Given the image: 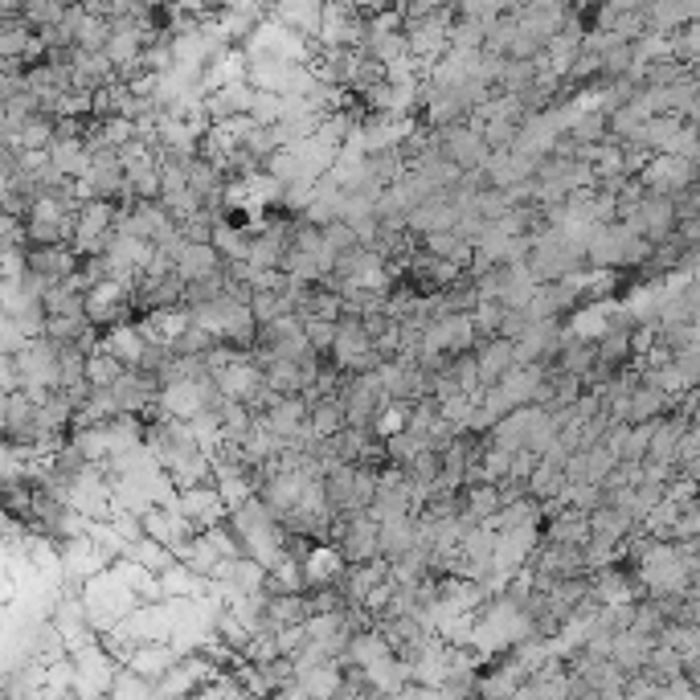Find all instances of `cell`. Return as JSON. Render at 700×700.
<instances>
[{
    "label": "cell",
    "mask_w": 700,
    "mask_h": 700,
    "mask_svg": "<svg viewBox=\"0 0 700 700\" xmlns=\"http://www.w3.org/2000/svg\"><path fill=\"white\" fill-rule=\"evenodd\" d=\"M74 664H78V684H74V696L82 700H95V696H111V684H115V672L123 668V660H115V655L99 643L74 651Z\"/></svg>",
    "instance_id": "obj_1"
},
{
    "label": "cell",
    "mask_w": 700,
    "mask_h": 700,
    "mask_svg": "<svg viewBox=\"0 0 700 700\" xmlns=\"http://www.w3.org/2000/svg\"><path fill=\"white\" fill-rule=\"evenodd\" d=\"M439 148L447 160H455L463 172H475V168H488L492 160V144L484 140V131L471 127V123H451V127H439Z\"/></svg>",
    "instance_id": "obj_2"
},
{
    "label": "cell",
    "mask_w": 700,
    "mask_h": 700,
    "mask_svg": "<svg viewBox=\"0 0 700 700\" xmlns=\"http://www.w3.org/2000/svg\"><path fill=\"white\" fill-rule=\"evenodd\" d=\"M639 181L651 189V193H684L692 181H696V164L692 156H676V152H655L643 168H639Z\"/></svg>",
    "instance_id": "obj_3"
},
{
    "label": "cell",
    "mask_w": 700,
    "mask_h": 700,
    "mask_svg": "<svg viewBox=\"0 0 700 700\" xmlns=\"http://www.w3.org/2000/svg\"><path fill=\"white\" fill-rule=\"evenodd\" d=\"M111 553L107 549H99L91 537H66L62 541V565H66V578H74V582H86V578H95V574H103V570H111Z\"/></svg>",
    "instance_id": "obj_4"
},
{
    "label": "cell",
    "mask_w": 700,
    "mask_h": 700,
    "mask_svg": "<svg viewBox=\"0 0 700 700\" xmlns=\"http://www.w3.org/2000/svg\"><path fill=\"white\" fill-rule=\"evenodd\" d=\"M475 361H479V377L484 385H496L512 365H516V340L496 332V336H479L475 344Z\"/></svg>",
    "instance_id": "obj_5"
},
{
    "label": "cell",
    "mask_w": 700,
    "mask_h": 700,
    "mask_svg": "<svg viewBox=\"0 0 700 700\" xmlns=\"http://www.w3.org/2000/svg\"><path fill=\"white\" fill-rule=\"evenodd\" d=\"M181 508L197 524V533L209 529V524H217V520H230V504L222 500V492H217L213 479H209V484H197V488H185L181 492Z\"/></svg>",
    "instance_id": "obj_6"
},
{
    "label": "cell",
    "mask_w": 700,
    "mask_h": 700,
    "mask_svg": "<svg viewBox=\"0 0 700 700\" xmlns=\"http://www.w3.org/2000/svg\"><path fill=\"white\" fill-rule=\"evenodd\" d=\"M308 418H312V402L303 398V393H283L271 410H262V422H267L275 434H283V439L299 434L303 426H308Z\"/></svg>",
    "instance_id": "obj_7"
},
{
    "label": "cell",
    "mask_w": 700,
    "mask_h": 700,
    "mask_svg": "<svg viewBox=\"0 0 700 700\" xmlns=\"http://www.w3.org/2000/svg\"><path fill=\"white\" fill-rule=\"evenodd\" d=\"M222 250H217L213 242H185L181 246V254H177V275L181 279H209V275H217V271H226L222 267Z\"/></svg>",
    "instance_id": "obj_8"
},
{
    "label": "cell",
    "mask_w": 700,
    "mask_h": 700,
    "mask_svg": "<svg viewBox=\"0 0 700 700\" xmlns=\"http://www.w3.org/2000/svg\"><path fill=\"white\" fill-rule=\"evenodd\" d=\"M271 17H279L287 29H295L303 37H316L320 21H324V0H275Z\"/></svg>",
    "instance_id": "obj_9"
},
{
    "label": "cell",
    "mask_w": 700,
    "mask_h": 700,
    "mask_svg": "<svg viewBox=\"0 0 700 700\" xmlns=\"http://www.w3.org/2000/svg\"><path fill=\"white\" fill-rule=\"evenodd\" d=\"M103 348H107V353H115L123 365H144V357H148V348H152V344H148V336L140 332V324L123 320V324L107 328Z\"/></svg>",
    "instance_id": "obj_10"
},
{
    "label": "cell",
    "mask_w": 700,
    "mask_h": 700,
    "mask_svg": "<svg viewBox=\"0 0 700 700\" xmlns=\"http://www.w3.org/2000/svg\"><path fill=\"white\" fill-rule=\"evenodd\" d=\"M181 664V651L172 647V643H140L136 651H131V660H127V668H136L140 676H148V680H160V676H168L172 668Z\"/></svg>",
    "instance_id": "obj_11"
},
{
    "label": "cell",
    "mask_w": 700,
    "mask_h": 700,
    "mask_svg": "<svg viewBox=\"0 0 700 700\" xmlns=\"http://www.w3.org/2000/svg\"><path fill=\"white\" fill-rule=\"evenodd\" d=\"M385 655H393V643L385 631H353V639H348L344 647V660L340 664H353V668H369L377 660H385Z\"/></svg>",
    "instance_id": "obj_12"
},
{
    "label": "cell",
    "mask_w": 700,
    "mask_h": 700,
    "mask_svg": "<svg viewBox=\"0 0 700 700\" xmlns=\"http://www.w3.org/2000/svg\"><path fill=\"white\" fill-rule=\"evenodd\" d=\"M344 549H332V545H316L303 553V570H308V586H332L344 578Z\"/></svg>",
    "instance_id": "obj_13"
},
{
    "label": "cell",
    "mask_w": 700,
    "mask_h": 700,
    "mask_svg": "<svg viewBox=\"0 0 700 700\" xmlns=\"http://www.w3.org/2000/svg\"><path fill=\"white\" fill-rule=\"evenodd\" d=\"M619 316V303L615 299H602V303H590V308H578V316L570 320V332L565 336H578V340H602L610 332V320Z\"/></svg>",
    "instance_id": "obj_14"
},
{
    "label": "cell",
    "mask_w": 700,
    "mask_h": 700,
    "mask_svg": "<svg viewBox=\"0 0 700 700\" xmlns=\"http://www.w3.org/2000/svg\"><path fill=\"white\" fill-rule=\"evenodd\" d=\"M50 160L66 172V177H86V172H91V160H95V148L82 136H58L50 144Z\"/></svg>",
    "instance_id": "obj_15"
},
{
    "label": "cell",
    "mask_w": 700,
    "mask_h": 700,
    "mask_svg": "<svg viewBox=\"0 0 700 700\" xmlns=\"http://www.w3.org/2000/svg\"><path fill=\"white\" fill-rule=\"evenodd\" d=\"M418 549V520L414 516H393V520H381V557H402Z\"/></svg>",
    "instance_id": "obj_16"
},
{
    "label": "cell",
    "mask_w": 700,
    "mask_h": 700,
    "mask_svg": "<svg viewBox=\"0 0 700 700\" xmlns=\"http://www.w3.org/2000/svg\"><path fill=\"white\" fill-rule=\"evenodd\" d=\"M488 443H492V447H504V451L529 447V406H516L512 414H504V418L488 430Z\"/></svg>",
    "instance_id": "obj_17"
},
{
    "label": "cell",
    "mask_w": 700,
    "mask_h": 700,
    "mask_svg": "<svg viewBox=\"0 0 700 700\" xmlns=\"http://www.w3.org/2000/svg\"><path fill=\"white\" fill-rule=\"evenodd\" d=\"M590 512L586 508H561L549 524V541L557 545H586L590 541Z\"/></svg>",
    "instance_id": "obj_18"
},
{
    "label": "cell",
    "mask_w": 700,
    "mask_h": 700,
    "mask_svg": "<svg viewBox=\"0 0 700 700\" xmlns=\"http://www.w3.org/2000/svg\"><path fill=\"white\" fill-rule=\"evenodd\" d=\"M250 230H238V226H230V217H222V222L213 226V246L222 250V258L226 262H246L250 258Z\"/></svg>",
    "instance_id": "obj_19"
},
{
    "label": "cell",
    "mask_w": 700,
    "mask_h": 700,
    "mask_svg": "<svg viewBox=\"0 0 700 700\" xmlns=\"http://www.w3.org/2000/svg\"><path fill=\"white\" fill-rule=\"evenodd\" d=\"M344 426H348V414H344L340 393H328V398H316L312 402V430L320 434V439H328V434H336Z\"/></svg>",
    "instance_id": "obj_20"
},
{
    "label": "cell",
    "mask_w": 700,
    "mask_h": 700,
    "mask_svg": "<svg viewBox=\"0 0 700 700\" xmlns=\"http://www.w3.org/2000/svg\"><path fill=\"white\" fill-rule=\"evenodd\" d=\"M500 508H504V492H500V484H471V488H467V504H463V512H467L471 520H492Z\"/></svg>",
    "instance_id": "obj_21"
},
{
    "label": "cell",
    "mask_w": 700,
    "mask_h": 700,
    "mask_svg": "<svg viewBox=\"0 0 700 700\" xmlns=\"http://www.w3.org/2000/svg\"><path fill=\"white\" fill-rule=\"evenodd\" d=\"M127 557H136V561H144L148 570H156V574H164L172 561H177V549H172L168 541H156V537H140V541H131V549H127Z\"/></svg>",
    "instance_id": "obj_22"
},
{
    "label": "cell",
    "mask_w": 700,
    "mask_h": 700,
    "mask_svg": "<svg viewBox=\"0 0 700 700\" xmlns=\"http://www.w3.org/2000/svg\"><path fill=\"white\" fill-rule=\"evenodd\" d=\"M123 373H127V365H123L115 353H107L103 340H99V348L91 353V361H86V381L99 385V389H111V385H115Z\"/></svg>",
    "instance_id": "obj_23"
},
{
    "label": "cell",
    "mask_w": 700,
    "mask_h": 700,
    "mask_svg": "<svg viewBox=\"0 0 700 700\" xmlns=\"http://www.w3.org/2000/svg\"><path fill=\"white\" fill-rule=\"evenodd\" d=\"M70 443H74L86 459H91V463H107V459H111V439H107V426H103V422H99V426H78Z\"/></svg>",
    "instance_id": "obj_24"
},
{
    "label": "cell",
    "mask_w": 700,
    "mask_h": 700,
    "mask_svg": "<svg viewBox=\"0 0 700 700\" xmlns=\"http://www.w3.org/2000/svg\"><path fill=\"white\" fill-rule=\"evenodd\" d=\"M111 696H115V700H148V696H156V680H148V676H140L136 668L123 664V668L115 672Z\"/></svg>",
    "instance_id": "obj_25"
},
{
    "label": "cell",
    "mask_w": 700,
    "mask_h": 700,
    "mask_svg": "<svg viewBox=\"0 0 700 700\" xmlns=\"http://www.w3.org/2000/svg\"><path fill=\"white\" fill-rule=\"evenodd\" d=\"M66 0H29V5L21 9V17L33 25V29H54L62 17H66Z\"/></svg>",
    "instance_id": "obj_26"
},
{
    "label": "cell",
    "mask_w": 700,
    "mask_h": 700,
    "mask_svg": "<svg viewBox=\"0 0 700 700\" xmlns=\"http://www.w3.org/2000/svg\"><path fill=\"white\" fill-rule=\"evenodd\" d=\"M504 299H479L475 308H471V320H475V328H479V336H496L500 332V324H504Z\"/></svg>",
    "instance_id": "obj_27"
},
{
    "label": "cell",
    "mask_w": 700,
    "mask_h": 700,
    "mask_svg": "<svg viewBox=\"0 0 700 700\" xmlns=\"http://www.w3.org/2000/svg\"><path fill=\"white\" fill-rule=\"evenodd\" d=\"M336 324H340V320L303 316V328H308V340H312L316 353H332V344H336Z\"/></svg>",
    "instance_id": "obj_28"
},
{
    "label": "cell",
    "mask_w": 700,
    "mask_h": 700,
    "mask_svg": "<svg viewBox=\"0 0 700 700\" xmlns=\"http://www.w3.org/2000/svg\"><path fill=\"white\" fill-rule=\"evenodd\" d=\"M627 353H631V332H627V328H623V332L610 328V332L602 336V344H598V361H602V365H615V361H623Z\"/></svg>",
    "instance_id": "obj_29"
},
{
    "label": "cell",
    "mask_w": 700,
    "mask_h": 700,
    "mask_svg": "<svg viewBox=\"0 0 700 700\" xmlns=\"http://www.w3.org/2000/svg\"><path fill=\"white\" fill-rule=\"evenodd\" d=\"M324 238H328V246H332L336 254H348V250L365 246V242H361V234H357V226H348L344 217H340V222H332V226H324Z\"/></svg>",
    "instance_id": "obj_30"
},
{
    "label": "cell",
    "mask_w": 700,
    "mask_h": 700,
    "mask_svg": "<svg viewBox=\"0 0 700 700\" xmlns=\"http://www.w3.org/2000/svg\"><path fill=\"white\" fill-rule=\"evenodd\" d=\"M250 115H254L258 123H267V127L279 123V119H283V95H279V91H258Z\"/></svg>",
    "instance_id": "obj_31"
},
{
    "label": "cell",
    "mask_w": 700,
    "mask_h": 700,
    "mask_svg": "<svg viewBox=\"0 0 700 700\" xmlns=\"http://www.w3.org/2000/svg\"><path fill=\"white\" fill-rule=\"evenodd\" d=\"M25 344H33V336H25V328L13 320V316H5V328H0V353H9V357H17Z\"/></svg>",
    "instance_id": "obj_32"
},
{
    "label": "cell",
    "mask_w": 700,
    "mask_h": 700,
    "mask_svg": "<svg viewBox=\"0 0 700 700\" xmlns=\"http://www.w3.org/2000/svg\"><path fill=\"white\" fill-rule=\"evenodd\" d=\"M275 639H279V651L283 655H299L303 643H308V623H287V627L275 631Z\"/></svg>",
    "instance_id": "obj_33"
},
{
    "label": "cell",
    "mask_w": 700,
    "mask_h": 700,
    "mask_svg": "<svg viewBox=\"0 0 700 700\" xmlns=\"http://www.w3.org/2000/svg\"><path fill=\"white\" fill-rule=\"evenodd\" d=\"M144 5H148V9H160V5H168V0H144Z\"/></svg>",
    "instance_id": "obj_34"
},
{
    "label": "cell",
    "mask_w": 700,
    "mask_h": 700,
    "mask_svg": "<svg viewBox=\"0 0 700 700\" xmlns=\"http://www.w3.org/2000/svg\"><path fill=\"white\" fill-rule=\"evenodd\" d=\"M696 426H700V406H696Z\"/></svg>",
    "instance_id": "obj_35"
}]
</instances>
